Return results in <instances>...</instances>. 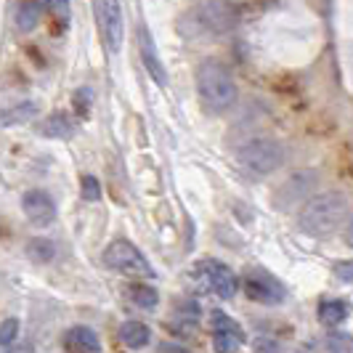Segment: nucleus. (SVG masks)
<instances>
[{"mask_svg": "<svg viewBox=\"0 0 353 353\" xmlns=\"http://www.w3.org/2000/svg\"><path fill=\"white\" fill-rule=\"evenodd\" d=\"M159 351H162V353H186L189 348H183V345H176V343H162V345H159Z\"/></svg>", "mask_w": 353, "mask_h": 353, "instance_id": "26", "label": "nucleus"}, {"mask_svg": "<svg viewBox=\"0 0 353 353\" xmlns=\"http://www.w3.org/2000/svg\"><path fill=\"white\" fill-rule=\"evenodd\" d=\"M245 292L250 301L263 303V305H279L287 298L284 284L263 268H250L245 274Z\"/></svg>", "mask_w": 353, "mask_h": 353, "instance_id": "6", "label": "nucleus"}, {"mask_svg": "<svg viewBox=\"0 0 353 353\" xmlns=\"http://www.w3.org/2000/svg\"><path fill=\"white\" fill-rule=\"evenodd\" d=\"M104 263L112 271L130 276V279H154L157 276L152 263L141 255V250L136 248L133 242H128V239H114L104 250Z\"/></svg>", "mask_w": 353, "mask_h": 353, "instance_id": "5", "label": "nucleus"}, {"mask_svg": "<svg viewBox=\"0 0 353 353\" xmlns=\"http://www.w3.org/2000/svg\"><path fill=\"white\" fill-rule=\"evenodd\" d=\"M120 340L128 348H143L152 340V330L146 324H141V321H125L123 327H120Z\"/></svg>", "mask_w": 353, "mask_h": 353, "instance_id": "17", "label": "nucleus"}, {"mask_svg": "<svg viewBox=\"0 0 353 353\" xmlns=\"http://www.w3.org/2000/svg\"><path fill=\"white\" fill-rule=\"evenodd\" d=\"M210 327H212V345L221 353H234L245 348V330L223 311H210Z\"/></svg>", "mask_w": 353, "mask_h": 353, "instance_id": "7", "label": "nucleus"}, {"mask_svg": "<svg viewBox=\"0 0 353 353\" xmlns=\"http://www.w3.org/2000/svg\"><path fill=\"white\" fill-rule=\"evenodd\" d=\"M37 133L46 139H72L74 136V120L64 112H53L37 125Z\"/></svg>", "mask_w": 353, "mask_h": 353, "instance_id": "15", "label": "nucleus"}, {"mask_svg": "<svg viewBox=\"0 0 353 353\" xmlns=\"http://www.w3.org/2000/svg\"><path fill=\"white\" fill-rule=\"evenodd\" d=\"M196 90H199V101L205 106V112H210V114L229 112L239 96V88L234 83L229 67H223L215 59H205L196 67Z\"/></svg>", "mask_w": 353, "mask_h": 353, "instance_id": "2", "label": "nucleus"}, {"mask_svg": "<svg viewBox=\"0 0 353 353\" xmlns=\"http://www.w3.org/2000/svg\"><path fill=\"white\" fill-rule=\"evenodd\" d=\"M64 348L74 353H99L101 351V340L90 327H72L64 335Z\"/></svg>", "mask_w": 353, "mask_h": 353, "instance_id": "13", "label": "nucleus"}, {"mask_svg": "<svg viewBox=\"0 0 353 353\" xmlns=\"http://www.w3.org/2000/svg\"><path fill=\"white\" fill-rule=\"evenodd\" d=\"M21 210L27 215V221L37 226V229H48L53 221H56V202L48 192H40V189H30L21 196Z\"/></svg>", "mask_w": 353, "mask_h": 353, "instance_id": "8", "label": "nucleus"}, {"mask_svg": "<svg viewBox=\"0 0 353 353\" xmlns=\"http://www.w3.org/2000/svg\"><path fill=\"white\" fill-rule=\"evenodd\" d=\"M128 295H130V301L136 303L139 308H154L159 301V292L154 290V287H149V284H130L128 287Z\"/></svg>", "mask_w": 353, "mask_h": 353, "instance_id": "20", "label": "nucleus"}, {"mask_svg": "<svg viewBox=\"0 0 353 353\" xmlns=\"http://www.w3.org/2000/svg\"><path fill=\"white\" fill-rule=\"evenodd\" d=\"M319 178L314 173H298V176H292L287 183H284L282 189H279V196H276V202L282 205V208H292L301 196H305L314 186H316Z\"/></svg>", "mask_w": 353, "mask_h": 353, "instance_id": "12", "label": "nucleus"}, {"mask_svg": "<svg viewBox=\"0 0 353 353\" xmlns=\"http://www.w3.org/2000/svg\"><path fill=\"white\" fill-rule=\"evenodd\" d=\"M236 24V17L231 11L229 3L223 0H199L192 11L181 17V35L183 37H215L226 35L231 27Z\"/></svg>", "mask_w": 353, "mask_h": 353, "instance_id": "3", "label": "nucleus"}, {"mask_svg": "<svg viewBox=\"0 0 353 353\" xmlns=\"http://www.w3.org/2000/svg\"><path fill=\"white\" fill-rule=\"evenodd\" d=\"M80 194H83V199H88V202H99L101 199V183H99V178L83 176V181H80Z\"/></svg>", "mask_w": 353, "mask_h": 353, "instance_id": "22", "label": "nucleus"}, {"mask_svg": "<svg viewBox=\"0 0 353 353\" xmlns=\"http://www.w3.org/2000/svg\"><path fill=\"white\" fill-rule=\"evenodd\" d=\"M139 48H141V61L143 67H146V72L152 74V80L157 83L159 88H165L168 85V70H165V64L159 59L154 37H152V32L146 27H141V32H139Z\"/></svg>", "mask_w": 353, "mask_h": 353, "instance_id": "11", "label": "nucleus"}, {"mask_svg": "<svg viewBox=\"0 0 353 353\" xmlns=\"http://www.w3.org/2000/svg\"><path fill=\"white\" fill-rule=\"evenodd\" d=\"M99 27L109 51H120L123 46V11L120 0H99Z\"/></svg>", "mask_w": 353, "mask_h": 353, "instance_id": "9", "label": "nucleus"}, {"mask_svg": "<svg viewBox=\"0 0 353 353\" xmlns=\"http://www.w3.org/2000/svg\"><path fill=\"white\" fill-rule=\"evenodd\" d=\"M327 348L330 351L351 353V340H348V335H343V332H332V335L327 337Z\"/></svg>", "mask_w": 353, "mask_h": 353, "instance_id": "24", "label": "nucleus"}, {"mask_svg": "<svg viewBox=\"0 0 353 353\" xmlns=\"http://www.w3.org/2000/svg\"><path fill=\"white\" fill-rule=\"evenodd\" d=\"M202 271H205V279L210 284V290L218 295V298H223V301H231L234 295H236V287H239V279H236V274L231 271L226 263H221V261H205V263L199 265Z\"/></svg>", "mask_w": 353, "mask_h": 353, "instance_id": "10", "label": "nucleus"}, {"mask_svg": "<svg viewBox=\"0 0 353 353\" xmlns=\"http://www.w3.org/2000/svg\"><path fill=\"white\" fill-rule=\"evenodd\" d=\"M40 114V104L37 101H19V104L3 106L0 109V128H14V125L32 123Z\"/></svg>", "mask_w": 353, "mask_h": 353, "instance_id": "14", "label": "nucleus"}, {"mask_svg": "<svg viewBox=\"0 0 353 353\" xmlns=\"http://www.w3.org/2000/svg\"><path fill=\"white\" fill-rule=\"evenodd\" d=\"M46 3V8L51 11L56 19H61V24H70V17H72V6L70 0H43Z\"/></svg>", "mask_w": 353, "mask_h": 353, "instance_id": "23", "label": "nucleus"}, {"mask_svg": "<svg viewBox=\"0 0 353 353\" xmlns=\"http://www.w3.org/2000/svg\"><path fill=\"white\" fill-rule=\"evenodd\" d=\"M24 252H27V258H30L32 263L46 265L56 258V245H53L51 239H46V236H35V239H30V242H27Z\"/></svg>", "mask_w": 353, "mask_h": 353, "instance_id": "18", "label": "nucleus"}, {"mask_svg": "<svg viewBox=\"0 0 353 353\" xmlns=\"http://www.w3.org/2000/svg\"><path fill=\"white\" fill-rule=\"evenodd\" d=\"M236 162L252 176H268L284 162V146L271 136H255L236 149Z\"/></svg>", "mask_w": 353, "mask_h": 353, "instance_id": "4", "label": "nucleus"}, {"mask_svg": "<svg viewBox=\"0 0 353 353\" xmlns=\"http://www.w3.org/2000/svg\"><path fill=\"white\" fill-rule=\"evenodd\" d=\"M351 268H353L351 261H343V263H337V265H335V274L340 276V279H343V282L348 284V282L353 279V276H351Z\"/></svg>", "mask_w": 353, "mask_h": 353, "instance_id": "25", "label": "nucleus"}, {"mask_svg": "<svg viewBox=\"0 0 353 353\" xmlns=\"http://www.w3.org/2000/svg\"><path fill=\"white\" fill-rule=\"evenodd\" d=\"M348 212H351V205H348L345 194H340V192L316 194L303 205L301 215H298V226L303 234L324 239V236L337 234L348 223Z\"/></svg>", "mask_w": 353, "mask_h": 353, "instance_id": "1", "label": "nucleus"}, {"mask_svg": "<svg viewBox=\"0 0 353 353\" xmlns=\"http://www.w3.org/2000/svg\"><path fill=\"white\" fill-rule=\"evenodd\" d=\"M17 337H19V319H14V316L3 319V321H0V348L11 345Z\"/></svg>", "mask_w": 353, "mask_h": 353, "instance_id": "21", "label": "nucleus"}, {"mask_svg": "<svg viewBox=\"0 0 353 353\" xmlns=\"http://www.w3.org/2000/svg\"><path fill=\"white\" fill-rule=\"evenodd\" d=\"M43 11H46V3L43 0H21L17 8V30L21 35H30L40 24L43 19Z\"/></svg>", "mask_w": 353, "mask_h": 353, "instance_id": "16", "label": "nucleus"}, {"mask_svg": "<svg viewBox=\"0 0 353 353\" xmlns=\"http://www.w3.org/2000/svg\"><path fill=\"white\" fill-rule=\"evenodd\" d=\"M345 319H348V305L343 301H321V305H319V321L324 327H332L335 330Z\"/></svg>", "mask_w": 353, "mask_h": 353, "instance_id": "19", "label": "nucleus"}]
</instances>
